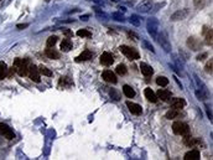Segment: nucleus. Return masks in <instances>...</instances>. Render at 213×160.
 <instances>
[{"mask_svg":"<svg viewBox=\"0 0 213 160\" xmlns=\"http://www.w3.org/2000/svg\"><path fill=\"white\" fill-rule=\"evenodd\" d=\"M27 26H29V24H19V25H17L16 27H17V29H19V30H24V29H26Z\"/></svg>","mask_w":213,"mask_h":160,"instance_id":"42","label":"nucleus"},{"mask_svg":"<svg viewBox=\"0 0 213 160\" xmlns=\"http://www.w3.org/2000/svg\"><path fill=\"white\" fill-rule=\"evenodd\" d=\"M127 107L129 108V111H130V113L135 114V116H140L142 109H141V106L140 104H136V103H133L130 102V100H128L127 102Z\"/></svg>","mask_w":213,"mask_h":160,"instance_id":"12","label":"nucleus"},{"mask_svg":"<svg viewBox=\"0 0 213 160\" xmlns=\"http://www.w3.org/2000/svg\"><path fill=\"white\" fill-rule=\"evenodd\" d=\"M207 56H208V55H207L206 52H203V53H201V55H198V56H197V60H198V61H202V60H205Z\"/></svg>","mask_w":213,"mask_h":160,"instance_id":"39","label":"nucleus"},{"mask_svg":"<svg viewBox=\"0 0 213 160\" xmlns=\"http://www.w3.org/2000/svg\"><path fill=\"white\" fill-rule=\"evenodd\" d=\"M157 98H160L161 100H164V102H169L170 98H171V92L167 89H159L157 91Z\"/></svg>","mask_w":213,"mask_h":160,"instance_id":"16","label":"nucleus"},{"mask_svg":"<svg viewBox=\"0 0 213 160\" xmlns=\"http://www.w3.org/2000/svg\"><path fill=\"white\" fill-rule=\"evenodd\" d=\"M77 35L81 36V37H91V36H92V33H91L89 30L82 29V30H78V31H77Z\"/></svg>","mask_w":213,"mask_h":160,"instance_id":"30","label":"nucleus"},{"mask_svg":"<svg viewBox=\"0 0 213 160\" xmlns=\"http://www.w3.org/2000/svg\"><path fill=\"white\" fill-rule=\"evenodd\" d=\"M29 76H30V78L34 81V82H36V83H40L41 78H40L39 67H36L35 65H30V67H29Z\"/></svg>","mask_w":213,"mask_h":160,"instance_id":"8","label":"nucleus"},{"mask_svg":"<svg viewBox=\"0 0 213 160\" xmlns=\"http://www.w3.org/2000/svg\"><path fill=\"white\" fill-rule=\"evenodd\" d=\"M196 96L198 97V99H201V100H205V99L208 98V94L207 93H203L202 91H196Z\"/></svg>","mask_w":213,"mask_h":160,"instance_id":"35","label":"nucleus"},{"mask_svg":"<svg viewBox=\"0 0 213 160\" xmlns=\"http://www.w3.org/2000/svg\"><path fill=\"white\" fill-rule=\"evenodd\" d=\"M92 1H94L97 4H103V1H102V0H92Z\"/></svg>","mask_w":213,"mask_h":160,"instance_id":"46","label":"nucleus"},{"mask_svg":"<svg viewBox=\"0 0 213 160\" xmlns=\"http://www.w3.org/2000/svg\"><path fill=\"white\" fill-rule=\"evenodd\" d=\"M39 72H40L41 75L47 76V77H51V76H52V71H50L47 67H45V66H42V65L39 67Z\"/></svg>","mask_w":213,"mask_h":160,"instance_id":"29","label":"nucleus"},{"mask_svg":"<svg viewBox=\"0 0 213 160\" xmlns=\"http://www.w3.org/2000/svg\"><path fill=\"white\" fill-rule=\"evenodd\" d=\"M183 143H185V145H187V147L193 148V147H196L197 144H201V140L197 139V138H192V136L188 134V135H185Z\"/></svg>","mask_w":213,"mask_h":160,"instance_id":"14","label":"nucleus"},{"mask_svg":"<svg viewBox=\"0 0 213 160\" xmlns=\"http://www.w3.org/2000/svg\"><path fill=\"white\" fill-rule=\"evenodd\" d=\"M113 62H114V58H113V55L112 53H109V52L102 53V56H100V63H102V65L110 66Z\"/></svg>","mask_w":213,"mask_h":160,"instance_id":"13","label":"nucleus"},{"mask_svg":"<svg viewBox=\"0 0 213 160\" xmlns=\"http://www.w3.org/2000/svg\"><path fill=\"white\" fill-rule=\"evenodd\" d=\"M46 1H50V0H46Z\"/></svg>","mask_w":213,"mask_h":160,"instance_id":"48","label":"nucleus"},{"mask_svg":"<svg viewBox=\"0 0 213 160\" xmlns=\"http://www.w3.org/2000/svg\"><path fill=\"white\" fill-rule=\"evenodd\" d=\"M178 114H180V111H177V109H175V108H171L170 111L166 113V118H167V119H174V118L178 117Z\"/></svg>","mask_w":213,"mask_h":160,"instance_id":"26","label":"nucleus"},{"mask_svg":"<svg viewBox=\"0 0 213 160\" xmlns=\"http://www.w3.org/2000/svg\"><path fill=\"white\" fill-rule=\"evenodd\" d=\"M112 1H114V3H117V1H119V0H112Z\"/></svg>","mask_w":213,"mask_h":160,"instance_id":"47","label":"nucleus"},{"mask_svg":"<svg viewBox=\"0 0 213 160\" xmlns=\"http://www.w3.org/2000/svg\"><path fill=\"white\" fill-rule=\"evenodd\" d=\"M92 56H93V55H92V52L89 51V50H84V51H83V52L80 55V56L76 58V62L88 61V60H91V58H92Z\"/></svg>","mask_w":213,"mask_h":160,"instance_id":"20","label":"nucleus"},{"mask_svg":"<svg viewBox=\"0 0 213 160\" xmlns=\"http://www.w3.org/2000/svg\"><path fill=\"white\" fill-rule=\"evenodd\" d=\"M115 71H117V73H118V75H122V76H123V75H125V73H127V67H125V65L120 63V65H118V66H117V70H115Z\"/></svg>","mask_w":213,"mask_h":160,"instance_id":"32","label":"nucleus"},{"mask_svg":"<svg viewBox=\"0 0 213 160\" xmlns=\"http://www.w3.org/2000/svg\"><path fill=\"white\" fill-rule=\"evenodd\" d=\"M142 45H144V47H145L146 50H149V51H151V52H155V48L152 47V45L147 42L146 40H142Z\"/></svg>","mask_w":213,"mask_h":160,"instance_id":"36","label":"nucleus"},{"mask_svg":"<svg viewBox=\"0 0 213 160\" xmlns=\"http://www.w3.org/2000/svg\"><path fill=\"white\" fill-rule=\"evenodd\" d=\"M206 111H207V114H208V118H210V121H212V112L210 111V108L206 107Z\"/></svg>","mask_w":213,"mask_h":160,"instance_id":"43","label":"nucleus"},{"mask_svg":"<svg viewBox=\"0 0 213 160\" xmlns=\"http://www.w3.org/2000/svg\"><path fill=\"white\" fill-rule=\"evenodd\" d=\"M88 19H89V15H82L81 16V20H83V21H87Z\"/></svg>","mask_w":213,"mask_h":160,"instance_id":"44","label":"nucleus"},{"mask_svg":"<svg viewBox=\"0 0 213 160\" xmlns=\"http://www.w3.org/2000/svg\"><path fill=\"white\" fill-rule=\"evenodd\" d=\"M0 135H4L6 139H14L15 138V133L12 132V129L9 125L4 124V123H0Z\"/></svg>","mask_w":213,"mask_h":160,"instance_id":"6","label":"nucleus"},{"mask_svg":"<svg viewBox=\"0 0 213 160\" xmlns=\"http://www.w3.org/2000/svg\"><path fill=\"white\" fill-rule=\"evenodd\" d=\"M123 93L127 96L128 98H133L134 96H135V91H134L130 86H128V85H125L123 87Z\"/></svg>","mask_w":213,"mask_h":160,"instance_id":"24","label":"nucleus"},{"mask_svg":"<svg viewBox=\"0 0 213 160\" xmlns=\"http://www.w3.org/2000/svg\"><path fill=\"white\" fill-rule=\"evenodd\" d=\"M189 14V10L188 9H181V10H177L176 12H174L172 15H171L170 19L172 21H180V20H185L186 17L188 16Z\"/></svg>","mask_w":213,"mask_h":160,"instance_id":"7","label":"nucleus"},{"mask_svg":"<svg viewBox=\"0 0 213 160\" xmlns=\"http://www.w3.org/2000/svg\"><path fill=\"white\" fill-rule=\"evenodd\" d=\"M128 35H129V37H134V40H138L139 39V36L135 33H133V31H128Z\"/></svg>","mask_w":213,"mask_h":160,"instance_id":"40","label":"nucleus"},{"mask_svg":"<svg viewBox=\"0 0 213 160\" xmlns=\"http://www.w3.org/2000/svg\"><path fill=\"white\" fill-rule=\"evenodd\" d=\"M102 78H103L105 82H109V83H117V77H115L114 72H112L110 70H105L103 71V73H102Z\"/></svg>","mask_w":213,"mask_h":160,"instance_id":"10","label":"nucleus"},{"mask_svg":"<svg viewBox=\"0 0 213 160\" xmlns=\"http://www.w3.org/2000/svg\"><path fill=\"white\" fill-rule=\"evenodd\" d=\"M119 51L122 52L123 55H125L129 60H138V58H140V55H139V52L136 51L135 48L125 46V45H122V46L119 47Z\"/></svg>","mask_w":213,"mask_h":160,"instance_id":"4","label":"nucleus"},{"mask_svg":"<svg viewBox=\"0 0 213 160\" xmlns=\"http://www.w3.org/2000/svg\"><path fill=\"white\" fill-rule=\"evenodd\" d=\"M72 85V81L68 78V77H61V80H59V86L62 87H68Z\"/></svg>","mask_w":213,"mask_h":160,"instance_id":"31","label":"nucleus"},{"mask_svg":"<svg viewBox=\"0 0 213 160\" xmlns=\"http://www.w3.org/2000/svg\"><path fill=\"white\" fill-rule=\"evenodd\" d=\"M61 50L63 52H68L72 50V41L69 39H64L61 42Z\"/></svg>","mask_w":213,"mask_h":160,"instance_id":"21","label":"nucleus"},{"mask_svg":"<svg viewBox=\"0 0 213 160\" xmlns=\"http://www.w3.org/2000/svg\"><path fill=\"white\" fill-rule=\"evenodd\" d=\"M129 22H130L131 25H134V26H140L141 19L138 15H131L130 17H129Z\"/></svg>","mask_w":213,"mask_h":160,"instance_id":"27","label":"nucleus"},{"mask_svg":"<svg viewBox=\"0 0 213 160\" xmlns=\"http://www.w3.org/2000/svg\"><path fill=\"white\" fill-rule=\"evenodd\" d=\"M156 83L159 86H161V87H165V86L169 85V80L166 78V77H164V76H159L156 78Z\"/></svg>","mask_w":213,"mask_h":160,"instance_id":"28","label":"nucleus"},{"mask_svg":"<svg viewBox=\"0 0 213 160\" xmlns=\"http://www.w3.org/2000/svg\"><path fill=\"white\" fill-rule=\"evenodd\" d=\"M136 9H138V11L144 12V14H145V12H149L151 9H152V3H151V0H142L140 4H138Z\"/></svg>","mask_w":213,"mask_h":160,"instance_id":"9","label":"nucleus"},{"mask_svg":"<svg viewBox=\"0 0 213 160\" xmlns=\"http://www.w3.org/2000/svg\"><path fill=\"white\" fill-rule=\"evenodd\" d=\"M57 42V37L56 36H51V37H48L47 39V47H53L55 46V44Z\"/></svg>","mask_w":213,"mask_h":160,"instance_id":"34","label":"nucleus"},{"mask_svg":"<svg viewBox=\"0 0 213 160\" xmlns=\"http://www.w3.org/2000/svg\"><path fill=\"white\" fill-rule=\"evenodd\" d=\"M185 160H198L200 159V152L197 149H192L185 155Z\"/></svg>","mask_w":213,"mask_h":160,"instance_id":"18","label":"nucleus"},{"mask_svg":"<svg viewBox=\"0 0 213 160\" xmlns=\"http://www.w3.org/2000/svg\"><path fill=\"white\" fill-rule=\"evenodd\" d=\"M144 94H145V97L147 98V100H150V102H152V103L157 102V96L154 93V91H152L151 88H145Z\"/></svg>","mask_w":213,"mask_h":160,"instance_id":"19","label":"nucleus"},{"mask_svg":"<svg viewBox=\"0 0 213 160\" xmlns=\"http://www.w3.org/2000/svg\"><path fill=\"white\" fill-rule=\"evenodd\" d=\"M203 34L206 35V42H207L208 45H212V37H213L212 29H210V27L205 26V29H203Z\"/></svg>","mask_w":213,"mask_h":160,"instance_id":"22","label":"nucleus"},{"mask_svg":"<svg viewBox=\"0 0 213 160\" xmlns=\"http://www.w3.org/2000/svg\"><path fill=\"white\" fill-rule=\"evenodd\" d=\"M109 94H110V97H112V98H114L115 100H119V99H120V96H119V93H118L115 89H110Z\"/></svg>","mask_w":213,"mask_h":160,"instance_id":"37","label":"nucleus"},{"mask_svg":"<svg viewBox=\"0 0 213 160\" xmlns=\"http://www.w3.org/2000/svg\"><path fill=\"white\" fill-rule=\"evenodd\" d=\"M212 66H213V61H212V58L210 61L207 62V65H206V72H208V73H212Z\"/></svg>","mask_w":213,"mask_h":160,"instance_id":"38","label":"nucleus"},{"mask_svg":"<svg viewBox=\"0 0 213 160\" xmlns=\"http://www.w3.org/2000/svg\"><path fill=\"white\" fill-rule=\"evenodd\" d=\"M185 106H186V102H185V99H182V98H174L171 100V107L177 109V111H181Z\"/></svg>","mask_w":213,"mask_h":160,"instance_id":"15","label":"nucleus"},{"mask_svg":"<svg viewBox=\"0 0 213 160\" xmlns=\"http://www.w3.org/2000/svg\"><path fill=\"white\" fill-rule=\"evenodd\" d=\"M172 130L175 134L177 135H188L189 134V128L186 123H182V122H175L172 124Z\"/></svg>","mask_w":213,"mask_h":160,"instance_id":"2","label":"nucleus"},{"mask_svg":"<svg viewBox=\"0 0 213 160\" xmlns=\"http://www.w3.org/2000/svg\"><path fill=\"white\" fill-rule=\"evenodd\" d=\"M140 71H141V73L144 75V76H146V77H149V76H151L152 73H154V70H152V67L149 66L147 63H144V62L140 63Z\"/></svg>","mask_w":213,"mask_h":160,"instance_id":"17","label":"nucleus"},{"mask_svg":"<svg viewBox=\"0 0 213 160\" xmlns=\"http://www.w3.org/2000/svg\"><path fill=\"white\" fill-rule=\"evenodd\" d=\"M112 17L114 20H117V21H125V17H124V15L123 14H119V12H114V14H112Z\"/></svg>","mask_w":213,"mask_h":160,"instance_id":"33","label":"nucleus"},{"mask_svg":"<svg viewBox=\"0 0 213 160\" xmlns=\"http://www.w3.org/2000/svg\"><path fill=\"white\" fill-rule=\"evenodd\" d=\"M63 34L66 35L67 37H72V36H73V33L71 30H63Z\"/></svg>","mask_w":213,"mask_h":160,"instance_id":"41","label":"nucleus"},{"mask_svg":"<svg viewBox=\"0 0 213 160\" xmlns=\"http://www.w3.org/2000/svg\"><path fill=\"white\" fill-rule=\"evenodd\" d=\"M8 76V66L5 62H0V81Z\"/></svg>","mask_w":213,"mask_h":160,"instance_id":"25","label":"nucleus"},{"mask_svg":"<svg viewBox=\"0 0 213 160\" xmlns=\"http://www.w3.org/2000/svg\"><path fill=\"white\" fill-rule=\"evenodd\" d=\"M146 29H147V33L151 35V37L156 39L157 34H159V21L155 17H150L147 20V25H146Z\"/></svg>","mask_w":213,"mask_h":160,"instance_id":"3","label":"nucleus"},{"mask_svg":"<svg viewBox=\"0 0 213 160\" xmlns=\"http://www.w3.org/2000/svg\"><path fill=\"white\" fill-rule=\"evenodd\" d=\"M46 56H47L48 58H53V60H58L59 58V53L56 51V50H53V48H47L46 50Z\"/></svg>","mask_w":213,"mask_h":160,"instance_id":"23","label":"nucleus"},{"mask_svg":"<svg viewBox=\"0 0 213 160\" xmlns=\"http://www.w3.org/2000/svg\"><path fill=\"white\" fill-rule=\"evenodd\" d=\"M119 11H120V12H125V11H127V9H125V8H123V6H120V8H119Z\"/></svg>","mask_w":213,"mask_h":160,"instance_id":"45","label":"nucleus"},{"mask_svg":"<svg viewBox=\"0 0 213 160\" xmlns=\"http://www.w3.org/2000/svg\"><path fill=\"white\" fill-rule=\"evenodd\" d=\"M30 61L29 60H24V58H15L14 61V71L17 72V75L24 77L29 73V67H30Z\"/></svg>","mask_w":213,"mask_h":160,"instance_id":"1","label":"nucleus"},{"mask_svg":"<svg viewBox=\"0 0 213 160\" xmlns=\"http://www.w3.org/2000/svg\"><path fill=\"white\" fill-rule=\"evenodd\" d=\"M187 46L191 48V50H193V51H197V50H201L202 42L198 39H196V37H188V40H187Z\"/></svg>","mask_w":213,"mask_h":160,"instance_id":"11","label":"nucleus"},{"mask_svg":"<svg viewBox=\"0 0 213 160\" xmlns=\"http://www.w3.org/2000/svg\"><path fill=\"white\" fill-rule=\"evenodd\" d=\"M156 39H157V41H159L160 46L163 47L166 52H170V51H171V44H170V41H169V39H167V35H166L165 33L157 34Z\"/></svg>","mask_w":213,"mask_h":160,"instance_id":"5","label":"nucleus"}]
</instances>
